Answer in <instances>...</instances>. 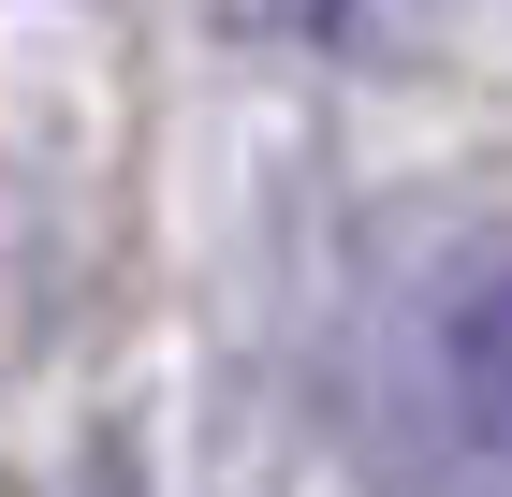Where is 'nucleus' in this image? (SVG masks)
Segmentation results:
<instances>
[{
    "mask_svg": "<svg viewBox=\"0 0 512 497\" xmlns=\"http://www.w3.org/2000/svg\"><path fill=\"white\" fill-rule=\"evenodd\" d=\"M439 366H454V410H469L483 454H512V249L454 293V337H439Z\"/></svg>",
    "mask_w": 512,
    "mask_h": 497,
    "instance_id": "obj_1",
    "label": "nucleus"
}]
</instances>
